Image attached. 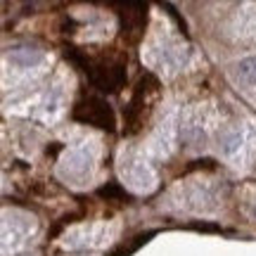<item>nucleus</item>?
Here are the masks:
<instances>
[{
	"instance_id": "nucleus-1",
	"label": "nucleus",
	"mask_w": 256,
	"mask_h": 256,
	"mask_svg": "<svg viewBox=\"0 0 256 256\" xmlns=\"http://www.w3.org/2000/svg\"><path fill=\"white\" fill-rule=\"evenodd\" d=\"M64 57L88 76V81L95 86V90L119 92L124 88V83H126V62L124 60H107V57H95L92 60L86 50L74 46L64 48Z\"/></svg>"
},
{
	"instance_id": "nucleus-2",
	"label": "nucleus",
	"mask_w": 256,
	"mask_h": 256,
	"mask_svg": "<svg viewBox=\"0 0 256 256\" xmlns=\"http://www.w3.org/2000/svg\"><path fill=\"white\" fill-rule=\"evenodd\" d=\"M72 119L83 124V126H95L100 130L112 133L116 128V114L110 107V102H104L102 98H83L74 104Z\"/></svg>"
},
{
	"instance_id": "nucleus-3",
	"label": "nucleus",
	"mask_w": 256,
	"mask_h": 256,
	"mask_svg": "<svg viewBox=\"0 0 256 256\" xmlns=\"http://www.w3.org/2000/svg\"><path fill=\"white\" fill-rule=\"evenodd\" d=\"M156 88H159V83H156V78L152 76V74H145V76L138 81L136 92H133V100L128 102L126 112H124V116H126V133H128V136H133V133H138V130H140L142 121H145V114H147L145 98L150 95V92H156Z\"/></svg>"
},
{
	"instance_id": "nucleus-4",
	"label": "nucleus",
	"mask_w": 256,
	"mask_h": 256,
	"mask_svg": "<svg viewBox=\"0 0 256 256\" xmlns=\"http://www.w3.org/2000/svg\"><path fill=\"white\" fill-rule=\"evenodd\" d=\"M119 10L124 38L138 40L142 36V28L147 24V5H142V2H124V5H119Z\"/></svg>"
},
{
	"instance_id": "nucleus-5",
	"label": "nucleus",
	"mask_w": 256,
	"mask_h": 256,
	"mask_svg": "<svg viewBox=\"0 0 256 256\" xmlns=\"http://www.w3.org/2000/svg\"><path fill=\"white\" fill-rule=\"evenodd\" d=\"M235 74H238V78L244 86H256V57L240 60L238 66H235Z\"/></svg>"
},
{
	"instance_id": "nucleus-6",
	"label": "nucleus",
	"mask_w": 256,
	"mask_h": 256,
	"mask_svg": "<svg viewBox=\"0 0 256 256\" xmlns=\"http://www.w3.org/2000/svg\"><path fill=\"white\" fill-rule=\"evenodd\" d=\"M154 235H156L154 230H150V232H140V235H136V238L130 240L128 244H121V247L116 249V252H112L110 256H130V254H136L138 249L142 247L145 242H150V240L154 238Z\"/></svg>"
},
{
	"instance_id": "nucleus-7",
	"label": "nucleus",
	"mask_w": 256,
	"mask_h": 256,
	"mask_svg": "<svg viewBox=\"0 0 256 256\" xmlns=\"http://www.w3.org/2000/svg\"><path fill=\"white\" fill-rule=\"evenodd\" d=\"M10 60L22 64V66H31V64H36L38 60H40V55H38L34 48H31V50H28V48H14V50L10 52Z\"/></svg>"
},
{
	"instance_id": "nucleus-8",
	"label": "nucleus",
	"mask_w": 256,
	"mask_h": 256,
	"mask_svg": "<svg viewBox=\"0 0 256 256\" xmlns=\"http://www.w3.org/2000/svg\"><path fill=\"white\" fill-rule=\"evenodd\" d=\"M98 194H100L102 200H107V202H112V200H116V202H124V200H130V194H128L124 188H121L119 183H107V185H102L100 190H98Z\"/></svg>"
}]
</instances>
